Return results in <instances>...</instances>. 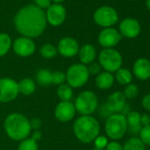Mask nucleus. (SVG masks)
<instances>
[{"instance_id": "1", "label": "nucleus", "mask_w": 150, "mask_h": 150, "mask_svg": "<svg viewBox=\"0 0 150 150\" xmlns=\"http://www.w3.org/2000/svg\"><path fill=\"white\" fill-rule=\"evenodd\" d=\"M45 12L35 5L22 7L14 17L17 31L25 37L35 38L42 35L47 27Z\"/></svg>"}, {"instance_id": "2", "label": "nucleus", "mask_w": 150, "mask_h": 150, "mask_svg": "<svg viewBox=\"0 0 150 150\" xmlns=\"http://www.w3.org/2000/svg\"><path fill=\"white\" fill-rule=\"evenodd\" d=\"M4 129L6 135L15 141H21L29 137L32 131L29 119L20 112H13L6 117Z\"/></svg>"}, {"instance_id": "3", "label": "nucleus", "mask_w": 150, "mask_h": 150, "mask_svg": "<svg viewBox=\"0 0 150 150\" xmlns=\"http://www.w3.org/2000/svg\"><path fill=\"white\" fill-rule=\"evenodd\" d=\"M72 130L78 140L85 144H89L100 135L101 125L99 121L92 115L81 116L73 122Z\"/></svg>"}, {"instance_id": "4", "label": "nucleus", "mask_w": 150, "mask_h": 150, "mask_svg": "<svg viewBox=\"0 0 150 150\" xmlns=\"http://www.w3.org/2000/svg\"><path fill=\"white\" fill-rule=\"evenodd\" d=\"M76 112L81 116H91L99 108V100L96 93L91 90H85L80 93L74 100Z\"/></svg>"}, {"instance_id": "5", "label": "nucleus", "mask_w": 150, "mask_h": 150, "mask_svg": "<svg viewBox=\"0 0 150 150\" xmlns=\"http://www.w3.org/2000/svg\"><path fill=\"white\" fill-rule=\"evenodd\" d=\"M127 122L125 117L120 113H114L109 116L104 124V130L107 138L112 140L121 139L127 132Z\"/></svg>"}, {"instance_id": "6", "label": "nucleus", "mask_w": 150, "mask_h": 150, "mask_svg": "<svg viewBox=\"0 0 150 150\" xmlns=\"http://www.w3.org/2000/svg\"><path fill=\"white\" fill-rule=\"evenodd\" d=\"M90 77L88 66L82 64H73L65 71V81L72 89L85 86Z\"/></svg>"}, {"instance_id": "7", "label": "nucleus", "mask_w": 150, "mask_h": 150, "mask_svg": "<svg viewBox=\"0 0 150 150\" xmlns=\"http://www.w3.org/2000/svg\"><path fill=\"white\" fill-rule=\"evenodd\" d=\"M98 63L105 71L113 73L122 67L123 57L120 52L114 48L103 49L98 54Z\"/></svg>"}, {"instance_id": "8", "label": "nucleus", "mask_w": 150, "mask_h": 150, "mask_svg": "<svg viewBox=\"0 0 150 150\" xmlns=\"http://www.w3.org/2000/svg\"><path fill=\"white\" fill-rule=\"evenodd\" d=\"M94 21L103 28H112L118 21V13L113 7L101 6L96 10L93 15Z\"/></svg>"}, {"instance_id": "9", "label": "nucleus", "mask_w": 150, "mask_h": 150, "mask_svg": "<svg viewBox=\"0 0 150 150\" xmlns=\"http://www.w3.org/2000/svg\"><path fill=\"white\" fill-rule=\"evenodd\" d=\"M19 94V86L15 80L7 77L0 79V103H11L18 97Z\"/></svg>"}, {"instance_id": "10", "label": "nucleus", "mask_w": 150, "mask_h": 150, "mask_svg": "<svg viewBox=\"0 0 150 150\" xmlns=\"http://www.w3.org/2000/svg\"><path fill=\"white\" fill-rule=\"evenodd\" d=\"M12 48L14 53L21 57H28L32 56L36 50V46L33 39L25 36L17 38L13 42Z\"/></svg>"}, {"instance_id": "11", "label": "nucleus", "mask_w": 150, "mask_h": 150, "mask_svg": "<svg viewBox=\"0 0 150 150\" xmlns=\"http://www.w3.org/2000/svg\"><path fill=\"white\" fill-rule=\"evenodd\" d=\"M122 39L119 31L114 28H103L98 35V42L103 49H111L117 46Z\"/></svg>"}, {"instance_id": "12", "label": "nucleus", "mask_w": 150, "mask_h": 150, "mask_svg": "<svg viewBox=\"0 0 150 150\" xmlns=\"http://www.w3.org/2000/svg\"><path fill=\"white\" fill-rule=\"evenodd\" d=\"M46 21L52 27L62 25L66 19V10L61 4H51L45 12Z\"/></svg>"}, {"instance_id": "13", "label": "nucleus", "mask_w": 150, "mask_h": 150, "mask_svg": "<svg viewBox=\"0 0 150 150\" xmlns=\"http://www.w3.org/2000/svg\"><path fill=\"white\" fill-rule=\"evenodd\" d=\"M57 53H59L62 57L70 58L78 55L80 45L77 40L70 36H65L60 39L57 43Z\"/></svg>"}, {"instance_id": "14", "label": "nucleus", "mask_w": 150, "mask_h": 150, "mask_svg": "<svg viewBox=\"0 0 150 150\" xmlns=\"http://www.w3.org/2000/svg\"><path fill=\"white\" fill-rule=\"evenodd\" d=\"M75 114H76V110L71 101L58 103L54 110L55 117L61 123L70 122L74 117Z\"/></svg>"}, {"instance_id": "15", "label": "nucleus", "mask_w": 150, "mask_h": 150, "mask_svg": "<svg viewBox=\"0 0 150 150\" xmlns=\"http://www.w3.org/2000/svg\"><path fill=\"white\" fill-rule=\"evenodd\" d=\"M118 31L122 36L128 39H133L140 34L141 26L136 19L125 18L120 22Z\"/></svg>"}, {"instance_id": "16", "label": "nucleus", "mask_w": 150, "mask_h": 150, "mask_svg": "<svg viewBox=\"0 0 150 150\" xmlns=\"http://www.w3.org/2000/svg\"><path fill=\"white\" fill-rule=\"evenodd\" d=\"M132 75L139 81H147L150 79V60L146 57L138 58L132 65Z\"/></svg>"}, {"instance_id": "17", "label": "nucleus", "mask_w": 150, "mask_h": 150, "mask_svg": "<svg viewBox=\"0 0 150 150\" xmlns=\"http://www.w3.org/2000/svg\"><path fill=\"white\" fill-rule=\"evenodd\" d=\"M105 106L111 114L119 113L124 106L126 104V99L121 91H115L111 93L105 102Z\"/></svg>"}, {"instance_id": "18", "label": "nucleus", "mask_w": 150, "mask_h": 150, "mask_svg": "<svg viewBox=\"0 0 150 150\" xmlns=\"http://www.w3.org/2000/svg\"><path fill=\"white\" fill-rule=\"evenodd\" d=\"M79 59L81 61V64L88 65L95 62L97 53L95 46H93L90 43H86L80 47L79 52H78Z\"/></svg>"}, {"instance_id": "19", "label": "nucleus", "mask_w": 150, "mask_h": 150, "mask_svg": "<svg viewBox=\"0 0 150 150\" xmlns=\"http://www.w3.org/2000/svg\"><path fill=\"white\" fill-rule=\"evenodd\" d=\"M115 81L114 75L109 71H101L98 75H96L95 83L97 88L101 90H108L112 88Z\"/></svg>"}, {"instance_id": "20", "label": "nucleus", "mask_w": 150, "mask_h": 150, "mask_svg": "<svg viewBox=\"0 0 150 150\" xmlns=\"http://www.w3.org/2000/svg\"><path fill=\"white\" fill-rule=\"evenodd\" d=\"M19 92L23 96H28L33 95L36 90V83L33 79L24 78L20 82H18Z\"/></svg>"}, {"instance_id": "21", "label": "nucleus", "mask_w": 150, "mask_h": 150, "mask_svg": "<svg viewBox=\"0 0 150 150\" xmlns=\"http://www.w3.org/2000/svg\"><path fill=\"white\" fill-rule=\"evenodd\" d=\"M115 80L117 81L118 84L122 86H126L132 81L133 75L132 71H130L127 68H120L115 72Z\"/></svg>"}, {"instance_id": "22", "label": "nucleus", "mask_w": 150, "mask_h": 150, "mask_svg": "<svg viewBox=\"0 0 150 150\" xmlns=\"http://www.w3.org/2000/svg\"><path fill=\"white\" fill-rule=\"evenodd\" d=\"M36 81L40 86H50L52 84V72L49 69H40L36 73Z\"/></svg>"}, {"instance_id": "23", "label": "nucleus", "mask_w": 150, "mask_h": 150, "mask_svg": "<svg viewBox=\"0 0 150 150\" xmlns=\"http://www.w3.org/2000/svg\"><path fill=\"white\" fill-rule=\"evenodd\" d=\"M57 96L59 98L60 102L71 101L73 97V89L66 83H64L57 87Z\"/></svg>"}, {"instance_id": "24", "label": "nucleus", "mask_w": 150, "mask_h": 150, "mask_svg": "<svg viewBox=\"0 0 150 150\" xmlns=\"http://www.w3.org/2000/svg\"><path fill=\"white\" fill-rule=\"evenodd\" d=\"M13 46L11 36L6 33H0V57L6 56Z\"/></svg>"}, {"instance_id": "25", "label": "nucleus", "mask_w": 150, "mask_h": 150, "mask_svg": "<svg viewBox=\"0 0 150 150\" xmlns=\"http://www.w3.org/2000/svg\"><path fill=\"white\" fill-rule=\"evenodd\" d=\"M123 150H146L145 145L139 137L133 136L129 138L123 144Z\"/></svg>"}, {"instance_id": "26", "label": "nucleus", "mask_w": 150, "mask_h": 150, "mask_svg": "<svg viewBox=\"0 0 150 150\" xmlns=\"http://www.w3.org/2000/svg\"><path fill=\"white\" fill-rule=\"evenodd\" d=\"M40 55L45 59H52L57 55V47L51 43H45L40 48Z\"/></svg>"}, {"instance_id": "27", "label": "nucleus", "mask_w": 150, "mask_h": 150, "mask_svg": "<svg viewBox=\"0 0 150 150\" xmlns=\"http://www.w3.org/2000/svg\"><path fill=\"white\" fill-rule=\"evenodd\" d=\"M139 89L138 86L132 82L126 85L123 91V94H124L125 99H128V100H132V99L136 98L139 96Z\"/></svg>"}, {"instance_id": "28", "label": "nucleus", "mask_w": 150, "mask_h": 150, "mask_svg": "<svg viewBox=\"0 0 150 150\" xmlns=\"http://www.w3.org/2000/svg\"><path fill=\"white\" fill-rule=\"evenodd\" d=\"M18 150H38V142L34 140L31 137H28L20 141Z\"/></svg>"}, {"instance_id": "29", "label": "nucleus", "mask_w": 150, "mask_h": 150, "mask_svg": "<svg viewBox=\"0 0 150 150\" xmlns=\"http://www.w3.org/2000/svg\"><path fill=\"white\" fill-rule=\"evenodd\" d=\"M140 117L141 114L136 110H131L126 116L125 119L128 126H135L140 125Z\"/></svg>"}, {"instance_id": "30", "label": "nucleus", "mask_w": 150, "mask_h": 150, "mask_svg": "<svg viewBox=\"0 0 150 150\" xmlns=\"http://www.w3.org/2000/svg\"><path fill=\"white\" fill-rule=\"evenodd\" d=\"M139 138L145 146H150V125L146 126H142L139 133Z\"/></svg>"}, {"instance_id": "31", "label": "nucleus", "mask_w": 150, "mask_h": 150, "mask_svg": "<svg viewBox=\"0 0 150 150\" xmlns=\"http://www.w3.org/2000/svg\"><path fill=\"white\" fill-rule=\"evenodd\" d=\"M65 82V72L62 71H55L52 72V84L60 86Z\"/></svg>"}, {"instance_id": "32", "label": "nucleus", "mask_w": 150, "mask_h": 150, "mask_svg": "<svg viewBox=\"0 0 150 150\" xmlns=\"http://www.w3.org/2000/svg\"><path fill=\"white\" fill-rule=\"evenodd\" d=\"M93 142H94L95 147L100 148V149H105L106 146L109 143V139L104 135H98Z\"/></svg>"}, {"instance_id": "33", "label": "nucleus", "mask_w": 150, "mask_h": 150, "mask_svg": "<svg viewBox=\"0 0 150 150\" xmlns=\"http://www.w3.org/2000/svg\"><path fill=\"white\" fill-rule=\"evenodd\" d=\"M88 69L90 75H96V76L102 71L101 65L99 64V63H96V62H93L92 64H88Z\"/></svg>"}, {"instance_id": "34", "label": "nucleus", "mask_w": 150, "mask_h": 150, "mask_svg": "<svg viewBox=\"0 0 150 150\" xmlns=\"http://www.w3.org/2000/svg\"><path fill=\"white\" fill-rule=\"evenodd\" d=\"M105 150H123V145L117 140H111L109 141Z\"/></svg>"}, {"instance_id": "35", "label": "nucleus", "mask_w": 150, "mask_h": 150, "mask_svg": "<svg viewBox=\"0 0 150 150\" xmlns=\"http://www.w3.org/2000/svg\"><path fill=\"white\" fill-rule=\"evenodd\" d=\"M35 6H36L40 9L47 10L51 6V0H35Z\"/></svg>"}, {"instance_id": "36", "label": "nucleus", "mask_w": 150, "mask_h": 150, "mask_svg": "<svg viewBox=\"0 0 150 150\" xmlns=\"http://www.w3.org/2000/svg\"><path fill=\"white\" fill-rule=\"evenodd\" d=\"M29 123H30L31 130H34V131H38L42 126V120L38 117H34L30 119Z\"/></svg>"}, {"instance_id": "37", "label": "nucleus", "mask_w": 150, "mask_h": 150, "mask_svg": "<svg viewBox=\"0 0 150 150\" xmlns=\"http://www.w3.org/2000/svg\"><path fill=\"white\" fill-rule=\"evenodd\" d=\"M141 105L143 109L150 112V94H147L143 96L141 100Z\"/></svg>"}, {"instance_id": "38", "label": "nucleus", "mask_w": 150, "mask_h": 150, "mask_svg": "<svg viewBox=\"0 0 150 150\" xmlns=\"http://www.w3.org/2000/svg\"><path fill=\"white\" fill-rule=\"evenodd\" d=\"M142 128V125H135V126H128L127 128V132L132 135H138L140 132Z\"/></svg>"}, {"instance_id": "39", "label": "nucleus", "mask_w": 150, "mask_h": 150, "mask_svg": "<svg viewBox=\"0 0 150 150\" xmlns=\"http://www.w3.org/2000/svg\"><path fill=\"white\" fill-rule=\"evenodd\" d=\"M140 125L142 126H146L150 125V116L148 114L143 113L140 117Z\"/></svg>"}, {"instance_id": "40", "label": "nucleus", "mask_w": 150, "mask_h": 150, "mask_svg": "<svg viewBox=\"0 0 150 150\" xmlns=\"http://www.w3.org/2000/svg\"><path fill=\"white\" fill-rule=\"evenodd\" d=\"M99 115H101L103 117H108L109 116L111 115V113L109 111V110L106 108L105 104H103L101 107H100V110H99Z\"/></svg>"}, {"instance_id": "41", "label": "nucleus", "mask_w": 150, "mask_h": 150, "mask_svg": "<svg viewBox=\"0 0 150 150\" xmlns=\"http://www.w3.org/2000/svg\"><path fill=\"white\" fill-rule=\"evenodd\" d=\"M42 132H41L40 130H38V131H34V132H33L32 135H31V138H32L34 140H35L36 142H38L39 140H41V139H42Z\"/></svg>"}, {"instance_id": "42", "label": "nucleus", "mask_w": 150, "mask_h": 150, "mask_svg": "<svg viewBox=\"0 0 150 150\" xmlns=\"http://www.w3.org/2000/svg\"><path fill=\"white\" fill-rule=\"evenodd\" d=\"M130 111H131V110H130V106L126 103V104L124 106V108L121 110V111H120L119 113H120L121 115H123V116H125H125H126Z\"/></svg>"}, {"instance_id": "43", "label": "nucleus", "mask_w": 150, "mask_h": 150, "mask_svg": "<svg viewBox=\"0 0 150 150\" xmlns=\"http://www.w3.org/2000/svg\"><path fill=\"white\" fill-rule=\"evenodd\" d=\"M51 1H53L54 4H61L64 1H65V0H51Z\"/></svg>"}, {"instance_id": "44", "label": "nucleus", "mask_w": 150, "mask_h": 150, "mask_svg": "<svg viewBox=\"0 0 150 150\" xmlns=\"http://www.w3.org/2000/svg\"><path fill=\"white\" fill-rule=\"evenodd\" d=\"M146 6L150 11V0H146Z\"/></svg>"}, {"instance_id": "45", "label": "nucleus", "mask_w": 150, "mask_h": 150, "mask_svg": "<svg viewBox=\"0 0 150 150\" xmlns=\"http://www.w3.org/2000/svg\"><path fill=\"white\" fill-rule=\"evenodd\" d=\"M93 150H105V149H100V148H96V147H94Z\"/></svg>"}, {"instance_id": "46", "label": "nucleus", "mask_w": 150, "mask_h": 150, "mask_svg": "<svg viewBox=\"0 0 150 150\" xmlns=\"http://www.w3.org/2000/svg\"><path fill=\"white\" fill-rule=\"evenodd\" d=\"M132 1H139V0H132Z\"/></svg>"}, {"instance_id": "47", "label": "nucleus", "mask_w": 150, "mask_h": 150, "mask_svg": "<svg viewBox=\"0 0 150 150\" xmlns=\"http://www.w3.org/2000/svg\"><path fill=\"white\" fill-rule=\"evenodd\" d=\"M149 30H150V28H149Z\"/></svg>"}]
</instances>
